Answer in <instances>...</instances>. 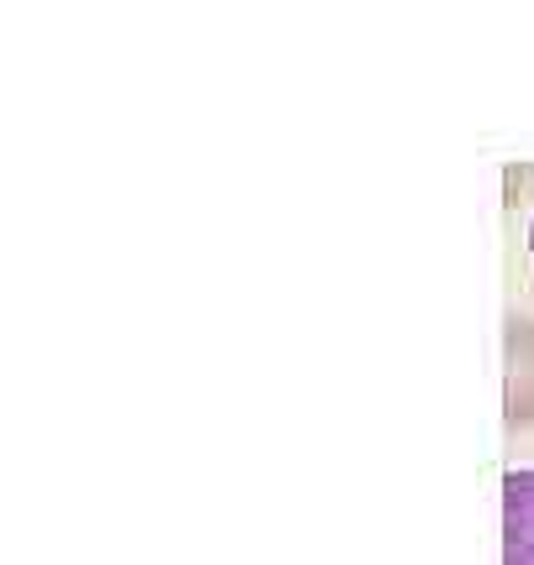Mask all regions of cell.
<instances>
[{"label":"cell","instance_id":"cell-2","mask_svg":"<svg viewBox=\"0 0 534 565\" xmlns=\"http://www.w3.org/2000/svg\"><path fill=\"white\" fill-rule=\"evenodd\" d=\"M509 356H514L509 419H514V424H534V320H514V330H509Z\"/></svg>","mask_w":534,"mask_h":565},{"label":"cell","instance_id":"cell-3","mask_svg":"<svg viewBox=\"0 0 534 565\" xmlns=\"http://www.w3.org/2000/svg\"><path fill=\"white\" fill-rule=\"evenodd\" d=\"M530 252H534V231H530Z\"/></svg>","mask_w":534,"mask_h":565},{"label":"cell","instance_id":"cell-1","mask_svg":"<svg viewBox=\"0 0 534 565\" xmlns=\"http://www.w3.org/2000/svg\"><path fill=\"white\" fill-rule=\"evenodd\" d=\"M503 565H534V471L503 482Z\"/></svg>","mask_w":534,"mask_h":565}]
</instances>
